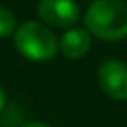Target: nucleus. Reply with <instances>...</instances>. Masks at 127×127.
I'll return each mask as SVG.
<instances>
[{
  "instance_id": "nucleus-4",
  "label": "nucleus",
  "mask_w": 127,
  "mask_h": 127,
  "mask_svg": "<svg viewBox=\"0 0 127 127\" xmlns=\"http://www.w3.org/2000/svg\"><path fill=\"white\" fill-rule=\"evenodd\" d=\"M39 17L52 26H73L79 21V6L73 0H41Z\"/></svg>"
},
{
  "instance_id": "nucleus-3",
  "label": "nucleus",
  "mask_w": 127,
  "mask_h": 127,
  "mask_svg": "<svg viewBox=\"0 0 127 127\" xmlns=\"http://www.w3.org/2000/svg\"><path fill=\"white\" fill-rule=\"evenodd\" d=\"M99 86L110 99H127V65L116 60L105 62L99 67Z\"/></svg>"
},
{
  "instance_id": "nucleus-5",
  "label": "nucleus",
  "mask_w": 127,
  "mask_h": 127,
  "mask_svg": "<svg viewBox=\"0 0 127 127\" xmlns=\"http://www.w3.org/2000/svg\"><path fill=\"white\" fill-rule=\"evenodd\" d=\"M90 34L82 28H73V30H67L60 39V51L65 58L69 60H77L82 58L84 54L90 49Z\"/></svg>"
},
{
  "instance_id": "nucleus-2",
  "label": "nucleus",
  "mask_w": 127,
  "mask_h": 127,
  "mask_svg": "<svg viewBox=\"0 0 127 127\" xmlns=\"http://www.w3.org/2000/svg\"><path fill=\"white\" fill-rule=\"evenodd\" d=\"M15 47L24 58L34 62H47L56 56L58 43L47 26L34 21L21 24L15 30Z\"/></svg>"
},
{
  "instance_id": "nucleus-1",
  "label": "nucleus",
  "mask_w": 127,
  "mask_h": 127,
  "mask_svg": "<svg viewBox=\"0 0 127 127\" xmlns=\"http://www.w3.org/2000/svg\"><path fill=\"white\" fill-rule=\"evenodd\" d=\"M84 23L101 39H122L127 36V4L122 0H94L84 15Z\"/></svg>"
},
{
  "instance_id": "nucleus-6",
  "label": "nucleus",
  "mask_w": 127,
  "mask_h": 127,
  "mask_svg": "<svg viewBox=\"0 0 127 127\" xmlns=\"http://www.w3.org/2000/svg\"><path fill=\"white\" fill-rule=\"evenodd\" d=\"M15 32V17L6 8H0V37H8Z\"/></svg>"
},
{
  "instance_id": "nucleus-8",
  "label": "nucleus",
  "mask_w": 127,
  "mask_h": 127,
  "mask_svg": "<svg viewBox=\"0 0 127 127\" xmlns=\"http://www.w3.org/2000/svg\"><path fill=\"white\" fill-rule=\"evenodd\" d=\"M24 127H49L47 123H41V122H32V123H26Z\"/></svg>"
},
{
  "instance_id": "nucleus-7",
  "label": "nucleus",
  "mask_w": 127,
  "mask_h": 127,
  "mask_svg": "<svg viewBox=\"0 0 127 127\" xmlns=\"http://www.w3.org/2000/svg\"><path fill=\"white\" fill-rule=\"evenodd\" d=\"M4 105H6V94H4V88L0 86V112H2Z\"/></svg>"
}]
</instances>
